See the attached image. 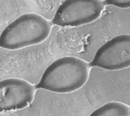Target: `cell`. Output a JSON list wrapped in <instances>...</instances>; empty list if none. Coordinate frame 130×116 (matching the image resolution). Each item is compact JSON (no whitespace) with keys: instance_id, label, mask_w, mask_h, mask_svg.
Segmentation results:
<instances>
[{"instance_id":"6da1fadb","label":"cell","mask_w":130,"mask_h":116,"mask_svg":"<svg viewBox=\"0 0 130 116\" xmlns=\"http://www.w3.org/2000/svg\"><path fill=\"white\" fill-rule=\"evenodd\" d=\"M89 67L87 62L74 56L59 58L45 70L37 88L59 93H73L86 84Z\"/></svg>"},{"instance_id":"7a4b0ae2","label":"cell","mask_w":130,"mask_h":116,"mask_svg":"<svg viewBox=\"0 0 130 116\" xmlns=\"http://www.w3.org/2000/svg\"><path fill=\"white\" fill-rule=\"evenodd\" d=\"M51 30V23L42 15L23 14L3 30L0 46L3 49L15 50L38 45L46 41Z\"/></svg>"},{"instance_id":"3957f363","label":"cell","mask_w":130,"mask_h":116,"mask_svg":"<svg viewBox=\"0 0 130 116\" xmlns=\"http://www.w3.org/2000/svg\"><path fill=\"white\" fill-rule=\"evenodd\" d=\"M104 9L101 0H65L55 11L53 24L60 27H79L98 20Z\"/></svg>"},{"instance_id":"277c9868","label":"cell","mask_w":130,"mask_h":116,"mask_svg":"<svg viewBox=\"0 0 130 116\" xmlns=\"http://www.w3.org/2000/svg\"><path fill=\"white\" fill-rule=\"evenodd\" d=\"M90 66L108 71L130 67V34L116 36L103 44L95 53Z\"/></svg>"},{"instance_id":"5b68a950","label":"cell","mask_w":130,"mask_h":116,"mask_svg":"<svg viewBox=\"0 0 130 116\" xmlns=\"http://www.w3.org/2000/svg\"><path fill=\"white\" fill-rule=\"evenodd\" d=\"M35 87L20 78H7L0 82V109L2 112L22 110L32 102Z\"/></svg>"},{"instance_id":"8992f818","label":"cell","mask_w":130,"mask_h":116,"mask_svg":"<svg viewBox=\"0 0 130 116\" xmlns=\"http://www.w3.org/2000/svg\"><path fill=\"white\" fill-rule=\"evenodd\" d=\"M89 116H130V107L120 102H110L93 110Z\"/></svg>"},{"instance_id":"52a82bcc","label":"cell","mask_w":130,"mask_h":116,"mask_svg":"<svg viewBox=\"0 0 130 116\" xmlns=\"http://www.w3.org/2000/svg\"><path fill=\"white\" fill-rule=\"evenodd\" d=\"M106 3L119 8H130V0H106Z\"/></svg>"}]
</instances>
